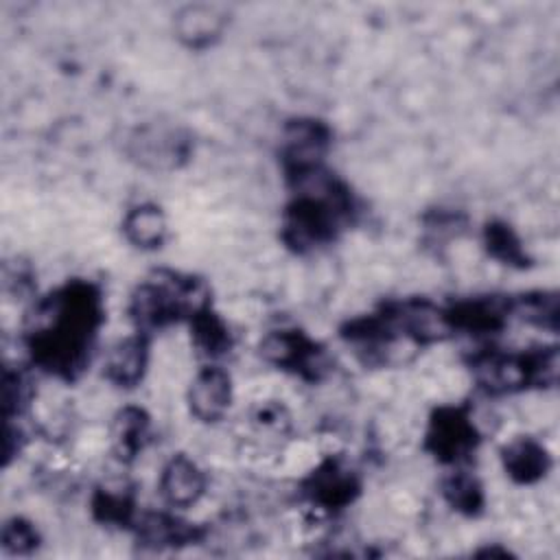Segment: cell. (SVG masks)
Instances as JSON below:
<instances>
[{"label":"cell","instance_id":"obj_1","mask_svg":"<svg viewBox=\"0 0 560 560\" xmlns=\"http://www.w3.org/2000/svg\"><path fill=\"white\" fill-rule=\"evenodd\" d=\"M46 326L33 339L35 357L50 370L72 372L83 363L98 322V298L90 287H68L44 306Z\"/></svg>","mask_w":560,"mask_h":560},{"label":"cell","instance_id":"obj_2","mask_svg":"<svg viewBox=\"0 0 560 560\" xmlns=\"http://www.w3.org/2000/svg\"><path fill=\"white\" fill-rule=\"evenodd\" d=\"M328 147V131L324 125L313 120H298L287 127L282 155L291 175L304 177L317 171V164Z\"/></svg>","mask_w":560,"mask_h":560},{"label":"cell","instance_id":"obj_3","mask_svg":"<svg viewBox=\"0 0 560 560\" xmlns=\"http://www.w3.org/2000/svg\"><path fill=\"white\" fill-rule=\"evenodd\" d=\"M129 153L147 168H175L188 153V140H184L177 129L144 127L131 138Z\"/></svg>","mask_w":560,"mask_h":560},{"label":"cell","instance_id":"obj_4","mask_svg":"<svg viewBox=\"0 0 560 560\" xmlns=\"http://www.w3.org/2000/svg\"><path fill=\"white\" fill-rule=\"evenodd\" d=\"M429 446L442 462H455L475 446V427L457 411H440L429 431Z\"/></svg>","mask_w":560,"mask_h":560},{"label":"cell","instance_id":"obj_5","mask_svg":"<svg viewBox=\"0 0 560 560\" xmlns=\"http://www.w3.org/2000/svg\"><path fill=\"white\" fill-rule=\"evenodd\" d=\"M232 400L230 376L219 368H206L199 372L190 385L188 402L190 411L206 422L219 420Z\"/></svg>","mask_w":560,"mask_h":560},{"label":"cell","instance_id":"obj_6","mask_svg":"<svg viewBox=\"0 0 560 560\" xmlns=\"http://www.w3.org/2000/svg\"><path fill=\"white\" fill-rule=\"evenodd\" d=\"M160 488L171 505L188 508L197 503V499L203 494V475L195 462L179 455L166 464Z\"/></svg>","mask_w":560,"mask_h":560},{"label":"cell","instance_id":"obj_7","mask_svg":"<svg viewBox=\"0 0 560 560\" xmlns=\"http://www.w3.org/2000/svg\"><path fill=\"white\" fill-rule=\"evenodd\" d=\"M223 24H225L223 13L210 4L186 7L175 20L179 39L195 48L208 46L212 39H217L223 31Z\"/></svg>","mask_w":560,"mask_h":560},{"label":"cell","instance_id":"obj_8","mask_svg":"<svg viewBox=\"0 0 560 560\" xmlns=\"http://www.w3.org/2000/svg\"><path fill=\"white\" fill-rule=\"evenodd\" d=\"M182 308V293L160 284H144L133 295V317L144 326H160L173 319Z\"/></svg>","mask_w":560,"mask_h":560},{"label":"cell","instance_id":"obj_9","mask_svg":"<svg viewBox=\"0 0 560 560\" xmlns=\"http://www.w3.org/2000/svg\"><path fill=\"white\" fill-rule=\"evenodd\" d=\"M357 490L352 475L337 464H326L319 468L313 479L308 481V492L313 501L322 503L324 508H339L346 505Z\"/></svg>","mask_w":560,"mask_h":560},{"label":"cell","instance_id":"obj_10","mask_svg":"<svg viewBox=\"0 0 560 560\" xmlns=\"http://www.w3.org/2000/svg\"><path fill=\"white\" fill-rule=\"evenodd\" d=\"M262 354L282 368L306 370L317 357V348L298 332H273L265 339Z\"/></svg>","mask_w":560,"mask_h":560},{"label":"cell","instance_id":"obj_11","mask_svg":"<svg viewBox=\"0 0 560 560\" xmlns=\"http://www.w3.org/2000/svg\"><path fill=\"white\" fill-rule=\"evenodd\" d=\"M147 346L142 337H127L107 357V378L118 385H133L144 370Z\"/></svg>","mask_w":560,"mask_h":560},{"label":"cell","instance_id":"obj_12","mask_svg":"<svg viewBox=\"0 0 560 560\" xmlns=\"http://www.w3.org/2000/svg\"><path fill=\"white\" fill-rule=\"evenodd\" d=\"M503 462L505 470L521 483L540 479L549 466L547 453L532 440H518L510 444L503 453Z\"/></svg>","mask_w":560,"mask_h":560},{"label":"cell","instance_id":"obj_13","mask_svg":"<svg viewBox=\"0 0 560 560\" xmlns=\"http://www.w3.org/2000/svg\"><path fill=\"white\" fill-rule=\"evenodd\" d=\"M125 234L138 247H160L166 234V221L160 208L138 206L125 217Z\"/></svg>","mask_w":560,"mask_h":560},{"label":"cell","instance_id":"obj_14","mask_svg":"<svg viewBox=\"0 0 560 560\" xmlns=\"http://www.w3.org/2000/svg\"><path fill=\"white\" fill-rule=\"evenodd\" d=\"M192 330H195V339L199 343V348H203V352L208 354H221L228 346H230V339H228V330L223 328V324L208 311L199 313L195 317V324H192Z\"/></svg>","mask_w":560,"mask_h":560},{"label":"cell","instance_id":"obj_15","mask_svg":"<svg viewBox=\"0 0 560 560\" xmlns=\"http://www.w3.org/2000/svg\"><path fill=\"white\" fill-rule=\"evenodd\" d=\"M147 420L140 409H125L116 420V444L122 453H136L144 435Z\"/></svg>","mask_w":560,"mask_h":560},{"label":"cell","instance_id":"obj_16","mask_svg":"<svg viewBox=\"0 0 560 560\" xmlns=\"http://www.w3.org/2000/svg\"><path fill=\"white\" fill-rule=\"evenodd\" d=\"M444 494L457 510L468 512V514L477 512L481 505V490H479L477 481L466 475L451 477L444 486Z\"/></svg>","mask_w":560,"mask_h":560},{"label":"cell","instance_id":"obj_17","mask_svg":"<svg viewBox=\"0 0 560 560\" xmlns=\"http://www.w3.org/2000/svg\"><path fill=\"white\" fill-rule=\"evenodd\" d=\"M2 547L11 553H28L37 547V532L28 523L13 518L2 529Z\"/></svg>","mask_w":560,"mask_h":560},{"label":"cell","instance_id":"obj_18","mask_svg":"<svg viewBox=\"0 0 560 560\" xmlns=\"http://www.w3.org/2000/svg\"><path fill=\"white\" fill-rule=\"evenodd\" d=\"M486 236H488V247L497 258L508 260V262H521L523 260V252L518 247V241L514 238V234L505 225L488 228Z\"/></svg>","mask_w":560,"mask_h":560}]
</instances>
